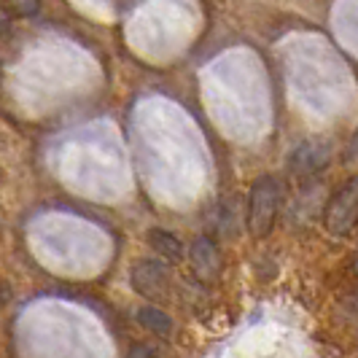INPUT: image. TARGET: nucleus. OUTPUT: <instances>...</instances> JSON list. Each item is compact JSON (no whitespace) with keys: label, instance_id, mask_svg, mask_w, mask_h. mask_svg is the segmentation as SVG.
<instances>
[{"label":"nucleus","instance_id":"obj_4","mask_svg":"<svg viewBox=\"0 0 358 358\" xmlns=\"http://www.w3.org/2000/svg\"><path fill=\"white\" fill-rule=\"evenodd\" d=\"M329 162H331V145L323 141H307L291 154L288 170L294 176H313V173L323 170Z\"/></svg>","mask_w":358,"mask_h":358},{"label":"nucleus","instance_id":"obj_6","mask_svg":"<svg viewBox=\"0 0 358 358\" xmlns=\"http://www.w3.org/2000/svg\"><path fill=\"white\" fill-rule=\"evenodd\" d=\"M148 245L159 253L164 262H170V264H176V262L183 259V243L173 232H167V229H151L148 232Z\"/></svg>","mask_w":358,"mask_h":358},{"label":"nucleus","instance_id":"obj_2","mask_svg":"<svg viewBox=\"0 0 358 358\" xmlns=\"http://www.w3.org/2000/svg\"><path fill=\"white\" fill-rule=\"evenodd\" d=\"M358 224V173L342 183L329 199L326 213H323V227L334 237H345L356 229Z\"/></svg>","mask_w":358,"mask_h":358},{"label":"nucleus","instance_id":"obj_3","mask_svg":"<svg viewBox=\"0 0 358 358\" xmlns=\"http://www.w3.org/2000/svg\"><path fill=\"white\" fill-rule=\"evenodd\" d=\"M170 286V269L157 259H141L132 267V288L145 299H162Z\"/></svg>","mask_w":358,"mask_h":358},{"label":"nucleus","instance_id":"obj_1","mask_svg":"<svg viewBox=\"0 0 358 358\" xmlns=\"http://www.w3.org/2000/svg\"><path fill=\"white\" fill-rule=\"evenodd\" d=\"M280 202H283V183L275 176H262L253 183L248 194V215H245L251 237L262 240L272 232L280 213Z\"/></svg>","mask_w":358,"mask_h":358},{"label":"nucleus","instance_id":"obj_8","mask_svg":"<svg viewBox=\"0 0 358 358\" xmlns=\"http://www.w3.org/2000/svg\"><path fill=\"white\" fill-rule=\"evenodd\" d=\"M0 8L11 17H33L41 8V0H0Z\"/></svg>","mask_w":358,"mask_h":358},{"label":"nucleus","instance_id":"obj_5","mask_svg":"<svg viewBox=\"0 0 358 358\" xmlns=\"http://www.w3.org/2000/svg\"><path fill=\"white\" fill-rule=\"evenodd\" d=\"M189 259H192V269L199 280L210 283L221 275V253L210 237H197L189 248Z\"/></svg>","mask_w":358,"mask_h":358},{"label":"nucleus","instance_id":"obj_11","mask_svg":"<svg viewBox=\"0 0 358 358\" xmlns=\"http://www.w3.org/2000/svg\"><path fill=\"white\" fill-rule=\"evenodd\" d=\"M8 24H11V17L0 8V33H6V30H8Z\"/></svg>","mask_w":358,"mask_h":358},{"label":"nucleus","instance_id":"obj_9","mask_svg":"<svg viewBox=\"0 0 358 358\" xmlns=\"http://www.w3.org/2000/svg\"><path fill=\"white\" fill-rule=\"evenodd\" d=\"M342 310H345V315H348V318H358V291L350 296V299H345Z\"/></svg>","mask_w":358,"mask_h":358},{"label":"nucleus","instance_id":"obj_12","mask_svg":"<svg viewBox=\"0 0 358 358\" xmlns=\"http://www.w3.org/2000/svg\"><path fill=\"white\" fill-rule=\"evenodd\" d=\"M356 272H358V256H356Z\"/></svg>","mask_w":358,"mask_h":358},{"label":"nucleus","instance_id":"obj_7","mask_svg":"<svg viewBox=\"0 0 358 358\" xmlns=\"http://www.w3.org/2000/svg\"><path fill=\"white\" fill-rule=\"evenodd\" d=\"M138 321L141 326H145L151 334H157V337H167L170 331H173V321H170V315L159 310V307H141L138 310Z\"/></svg>","mask_w":358,"mask_h":358},{"label":"nucleus","instance_id":"obj_10","mask_svg":"<svg viewBox=\"0 0 358 358\" xmlns=\"http://www.w3.org/2000/svg\"><path fill=\"white\" fill-rule=\"evenodd\" d=\"M127 358H157V356H154V350H151L148 345H135Z\"/></svg>","mask_w":358,"mask_h":358}]
</instances>
